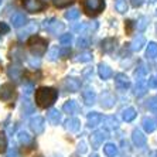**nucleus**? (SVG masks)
<instances>
[{
  "instance_id": "25",
  "label": "nucleus",
  "mask_w": 157,
  "mask_h": 157,
  "mask_svg": "<svg viewBox=\"0 0 157 157\" xmlns=\"http://www.w3.org/2000/svg\"><path fill=\"white\" fill-rule=\"evenodd\" d=\"M146 57L147 58H156L157 57V43H149L146 50Z\"/></svg>"
},
{
  "instance_id": "32",
  "label": "nucleus",
  "mask_w": 157,
  "mask_h": 157,
  "mask_svg": "<svg viewBox=\"0 0 157 157\" xmlns=\"http://www.w3.org/2000/svg\"><path fill=\"white\" fill-rule=\"evenodd\" d=\"M17 139H18V142L21 143V144H27V143L31 142V136H30L27 132H18Z\"/></svg>"
},
{
  "instance_id": "21",
  "label": "nucleus",
  "mask_w": 157,
  "mask_h": 157,
  "mask_svg": "<svg viewBox=\"0 0 157 157\" xmlns=\"http://www.w3.org/2000/svg\"><path fill=\"white\" fill-rule=\"evenodd\" d=\"M81 128V122L78 121L77 117H70L68 121L65 122V129L70 132H78Z\"/></svg>"
},
{
  "instance_id": "54",
  "label": "nucleus",
  "mask_w": 157,
  "mask_h": 157,
  "mask_svg": "<svg viewBox=\"0 0 157 157\" xmlns=\"http://www.w3.org/2000/svg\"><path fill=\"white\" fill-rule=\"evenodd\" d=\"M154 122H156V124H157V113H156V119H154Z\"/></svg>"
},
{
  "instance_id": "39",
  "label": "nucleus",
  "mask_w": 157,
  "mask_h": 157,
  "mask_svg": "<svg viewBox=\"0 0 157 157\" xmlns=\"http://www.w3.org/2000/svg\"><path fill=\"white\" fill-rule=\"evenodd\" d=\"M144 74H146V67H144L143 62H140L139 68L135 71V77L137 78V79H142V77H144Z\"/></svg>"
},
{
  "instance_id": "38",
  "label": "nucleus",
  "mask_w": 157,
  "mask_h": 157,
  "mask_svg": "<svg viewBox=\"0 0 157 157\" xmlns=\"http://www.w3.org/2000/svg\"><path fill=\"white\" fill-rule=\"evenodd\" d=\"M7 149V139L3 132H0V153H4Z\"/></svg>"
},
{
  "instance_id": "1",
  "label": "nucleus",
  "mask_w": 157,
  "mask_h": 157,
  "mask_svg": "<svg viewBox=\"0 0 157 157\" xmlns=\"http://www.w3.org/2000/svg\"><path fill=\"white\" fill-rule=\"evenodd\" d=\"M58 98V91L51 86H41L36 91V103L43 109H47Z\"/></svg>"
},
{
  "instance_id": "9",
  "label": "nucleus",
  "mask_w": 157,
  "mask_h": 157,
  "mask_svg": "<svg viewBox=\"0 0 157 157\" xmlns=\"http://www.w3.org/2000/svg\"><path fill=\"white\" fill-rule=\"evenodd\" d=\"M45 29L50 31V33L52 34H61L64 30H65V24L64 23H61L59 20H52V23H50V24H45Z\"/></svg>"
},
{
  "instance_id": "26",
  "label": "nucleus",
  "mask_w": 157,
  "mask_h": 157,
  "mask_svg": "<svg viewBox=\"0 0 157 157\" xmlns=\"http://www.w3.org/2000/svg\"><path fill=\"white\" fill-rule=\"evenodd\" d=\"M103 151H105V154L108 157H115L117 156V149L115 144H112V143H108V144H105L103 146Z\"/></svg>"
},
{
  "instance_id": "13",
  "label": "nucleus",
  "mask_w": 157,
  "mask_h": 157,
  "mask_svg": "<svg viewBox=\"0 0 157 157\" xmlns=\"http://www.w3.org/2000/svg\"><path fill=\"white\" fill-rule=\"evenodd\" d=\"M47 119L51 124H58L62 121V115L58 109H50L47 113Z\"/></svg>"
},
{
  "instance_id": "51",
  "label": "nucleus",
  "mask_w": 157,
  "mask_h": 157,
  "mask_svg": "<svg viewBox=\"0 0 157 157\" xmlns=\"http://www.w3.org/2000/svg\"><path fill=\"white\" fill-rule=\"evenodd\" d=\"M147 2H149V3H154V2H156V0H147Z\"/></svg>"
},
{
  "instance_id": "36",
  "label": "nucleus",
  "mask_w": 157,
  "mask_h": 157,
  "mask_svg": "<svg viewBox=\"0 0 157 157\" xmlns=\"http://www.w3.org/2000/svg\"><path fill=\"white\" fill-rule=\"evenodd\" d=\"M58 55H59V48L58 47H52L50 51H48L47 57L50 61H55V59L58 58Z\"/></svg>"
},
{
  "instance_id": "37",
  "label": "nucleus",
  "mask_w": 157,
  "mask_h": 157,
  "mask_svg": "<svg viewBox=\"0 0 157 157\" xmlns=\"http://www.w3.org/2000/svg\"><path fill=\"white\" fill-rule=\"evenodd\" d=\"M78 17H79V11H78L77 9H71V10H68L65 13L67 20H77Z\"/></svg>"
},
{
  "instance_id": "8",
  "label": "nucleus",
  "mask_w": 157,
  "mask_h": 157,
  "mask_svg": "<svg viewBox=\"0 0 157 157\" xmlns=\"http://www.w3.org/2000/svg\"><path fill=\"white\" fill-rule=\"evenodd\" d=\"M62 86L65 88V91H70V92H77L81 89V81L78 78H72V77H68L64 79L62 82Z\"/></svg>"
},
{
  "instance_id": "52",
  "label": "nucleus",
  "mask_w": 157,
  "mask_h": 157,
  "mask_svg": "<svg viewBox=\"0 0 157 157\" xmlns=\"http://www.w3.org/2000/svg\"><path fill=\"white\" fill-rule=\"evenodd\" d=\"M91 157H99V156H98V154H92Z\"/></svg>"
},
{
  "instance_id": "7",
  "label": "nucleus",
  "mask_w": 157,
  "mask_h": 157,
  "mask_svg": "<svg viewBox=\"0 0 157 157\" xmlns=\"http://www.w3.org/2000/svg\"><path fill=\"white\" fill-rule=\"evenodd\" d=\"M30 128H31V130H33L36 135H41L44 132V128H45V121H44V117H41V116L31 117V121H30Z\"/></svg>"
},
{
  "instance_id": "14",
  "label": "nucleus",
  "mask_w": 157,
  "mask_h": 157,
  "mask_svg": "<svg viewBox=\"0 0 157 157\" xmlns=\"http://www.w3.org/2000/svg\"><path fill=\"white\" fill-rule=\"evenodd\" d=\"M36 31H37V24L36 23H29V24L24 27V30L18 31V38H20V40H24L29 34H36Z\"/></svg>"
},
{
  "instance_id": "16",
  "label": "nucleus",
  "mask_w": 157,
  "mask_h": 157,
  "mask_svg": "<svg viewBox=\"0 0 157 157\" xmlns=\"http://www.w3.org/2000/svg\"><path fill=\"white\" fill-rule=\"evenodd\" d=\"M132 140H133V143H135L136 146L140 147L146 143V136L143 135L139 129H136V130H133V133H132Z\"/></svg>"
},
{
  "instance_id": "43",
  "label": "nucleus",
  "mask_w": 157,
  "mask_h": 157,
  "mask_svg": "<svg viewBox=\"0 0 157 157\" xmlns=\"http://www.w3.org/2000/svg\"><path fill=\"white\" fill-rule=\"evenodd\" d=\"M9 31H10V27L6 24V23H0V34H7Z\"/></svg>"
},
{
  "instance_id": "17",
  "label": "nucleus",
  "mask_w": 157,
  "mask_h": 157,
  "mask_svg": "<svg viewBox=\"0 0 157 157\" xmlns=\"http://www.w3.org/2000/svg\"><path fill=\"white\" fill-rule=\"evenodd\" d=\"M113 105H115V98L112 96V94L105 92L102 95V98H101V106L105 108V109H109V108H112Z\"/></svg>"
},
{
  "instance_id": "55",
  "label": "nucleus",
  "mask_w": 157,
  "mask_h": 157,
  "mask_svg": "<svg viewBox=\"0 0 157 157\" xmlns=\"http://www.w3.org/2000/svg\"><path fill=\"white\" fill-rule=\"evenodd\" d=\"M0 70H2V62H0Z\"/></svg>"
},
{
  "instance_id": "34",
  "label": "nucleus",
  "mask_w": 157,
  "mask_h": 157,
  "mask_svg": "<svg viewBox=\"0 0 157 157\" xmlns=\"http://www.w3.org/2000/svg\"><path fill=\"white\" fill-rule=\"evenodd\" d=\"M23 112H24L26 115H30V113H33L34 112V105L30 102L29 99H26V101L23 102Z\"/></svg>"
},
{
  "instance_id": "47",
  "label": "nucleus",
  "mask_w": 157,
  "mask_h": 157,
  "mask_svg": "<svg viewBox=\"0 0 157 157\" xmlns=\"http://www.w3.org/2000/svg\"><path fill=\"white\" fill-rule=\"evenodd\" d=\"M78 151H79V153H85V151H86V144H85L84 142H81L79 144H78Z\"/></svg>"
},
{
  "instance_id": "27",
  "label": "nucleus",
  "mask_w": 157,
  "mask_h": 157,
  "mask_svg": "<svg viewBox=\"0 0 157 157\" xmlns=\"http://www.w3.org/2000/svg\"><path fill=\"white\" fill-rule=\"evenodd\" d=\"M146 92H147V85H146V82L140 79L139 82H137V85H136V91H135L136 96H143L144 94H146Z\"/></svg>"
},
{
  "instance_id": "44",
  "label": "nucleus",
  "mask_w": 157,
  "mask_h": 157,
  "mask_svg": "<svg viewBox=\"0 0 157 157\" xmlns=\"http://www.w3.org/2000/svg\"><path fill=\"white\" fill-rule=\"evenodd\" d=\"M86 29V24H84V23H81V24H78V26L74 27V31H77V33H81V31H84V30Z\"/></svg>"
},
{
  "instance_id": "30",
  "label": "nucleus",
  "mask_w": 157,
  "mask_h": 157,
  "mask_svg": "<svg viewBox=\"0 0 157 157\" xmlns=\"http://www.w3.org/2000/svg\"><path fill=\"white\" fill-rule=\"evenodd\" d=\"M136 117V110L133 108H128L123 110V119L126 122H132Z\"/></svg>"
},
{
  "instance_id": "4",
  "label": "nucleus",
  "mask_w": 157,
  "mask_h": 157,
  "mask_svg": "<svg viewBox=\"0 0 157 157\" xmlns=\"http://www.w3.org/2000/svg\"><path fill=\"white\" fill-rule=\"evenodd\" d=\"M17 98V92L13 84H4L0 89V101L2 102H11Z\"/></svg>"
},
{
  "instance_id": "42",
  "label": "nucleus",
  "mask_w": 157,
  "mask_h": 157,
  "mask_svg": "<svg viewBox=\"0 0 157 157\" xmlns=\"http://www.w3.org/2000/svg\"><path fill=\"white\" fill-rule=\"evenodd\" d=\"M77 45L79 48H86L88 45H89V40H88V38H84V37H79L77 40Z\"/></svg>"
},
{
  "instance_id": "29",
  "label": "nucleus",
  "mask_w": 157,
  "mask_h": 157,
  "mask_svg": "<svg viewBox=\"0 0 157 157\" xmlns=\"http://www.w3.org/2000/svg\"><path fill=\"white\" fill-rule=\"evenodd\" d=\"M147 26H149V18L147 17H140L139 20H137V23H136V29L139 30V31H144V30L147 29Z\"/></svg>"
},
{
  "instance_id": "12",
  "label": "nucleus",
  "mask_w": 157,
  "mask_h": 157,
  "mask_svg": "<svg viewBox=\"0 0 157 157\" xmlns=\"http://www.w3.org/2000/svg\"><path fill=\"white\" fill-rule=\"evenodd\" d=\"M116 44H117V40L113 38V37H109V38H105L102 41V50L103 52H113L115 48H116Z\"/></svg>"
},
{
  "instance_id": "15",
  "label": "nucleus",
  "mask_w": 157,
  "mask_h": 157,
  "mask_svg": "<svg viewBox=\"0 0 157 157\" xmlns=\"http://www.w3.org/2000/svg\"><path fill=\"white\" fill-rule=\"evenodd\" d=\"M82 98H84V102L86 103V105H94V103H95V99H96V94L94 89L86 88V89L82 92Z\"/></svg>"
},
{
  "instance_id": "10",
  "label": "nucleus",
  "mask_w": 157,
  "mask_h": 157,
  "mask_svg": "<svg viewBox=\"0 0 157 157\" xmlns=\"http://www.w3.org/2000/svg\"><path fill=\"white\" fill-rule=\"evenodd\" d=\"M115 85H116V88L124 91V89H128L130 86V79L124 74H117L116 77H115Z\"/></svg>"
},
{
  "instance_id": "22",
  "label": "nucleus",
  "mask_w": 157,
  "mask_h": 157,
  "mask_svg": "<svg viewBox=\"0 0 157 157\" xmlns=\"http://www.w3.org/2000/svg\"><path fill=\"white\" fill-rule=\"evenodd\" d=\"M98 72H99V77L102 79H109L112 77V70L106 64H99L98 65Z\"/></svg>"
},
{
  "instance_id": "24",
  "label": "nucleus",
  "mask_w": 157,
  "mask_h": 157,
  "mask_svg": "<svg viewBox=\"0 0 157 157\" xmlns=\"http://www.w3.org/2000/svg\"><path fill=\"white\" fill-rule=\"evenodd\" d=\"M62 110H64L65 113H70V115L75 113L78 110L77 102H75V101H67V102L64 103V106H62Z\"/></svg>"
},
{
  "instance_id": "28",
  "label": "nucleus",
  "mask_w": 157,
  "mask_h": 157,
  "mask_svg": "<svg viewBox=\"0 0 157 157\" xmlns=\"http://www.w3.org/2000/svg\"><path fill=\"white\" fill-rule=\"evenodd\" d=\"M91 59H92V52L85 51V52H81L77 58H74V61L75 62H88V61H91Z\"/></svg>"
},
{
  "instance_id": "35",
  "label": "nucleus",
  "mask_w": 157,
  "mask_h": 157,
  "mask_svg": "<svg viewBox=\"0 0 157 157\" xmlns=\"http://www.w3.org/2000/svg\"><path fill=\"white\" fill-rule=\"evenodd\" d=\"M72 40H74V37H72V34H62L61 37H59V43L62 44V45H71V43H72Z\"/></svg>"
},
{
  "instance_id": "57",
  "label": "nucleus",
  "mask_w": 157,
  "mask_h": 157,
  "mask_svg": "<svg viewBox=\"0 0 157 157\" xmlns=\"http://www.w3.org/2000/svg\"><path fill=\"white\" fill-rule=\"evenodd\" d=\"M156 154H157V153H156Z\"/></svg>"
},
{
  "instance_id": "19",
  "label": "nucleus",
  "mask_w": 157,
  "mask_h": 157,
  "mask_svg": "<svg viewBox=\"0 0 157 157\" xmlns=\"http://www.w3.org/2000/svg\"><path fill=\"white\" fill-rule=\"evenodd\" d=\"M27 21V17L23 13H16L14 16H11V24L13 27H21L24 26Z\"/></svg>"
},
{
  "instance_id": "41",
  "label": "nucleus",
  "mask_w": 157,
  "mask_h": 157,
  "mask_svg": "<svg viewBox=\"0 0 157 157\" xmlns=\"http://www.w3.org/2000/svg\"><path fill=\"white\" fill-rule=\"evenodd\" d=\"M72 3H74V0H55V6L59 9L67 7V6H70Z\"/></svg>"
},
{
  "instance_id": "33",
  "label": "nucleus",
  "mask_w": 157,
  "mask_h": 157,
  "mask_svg": "<svg viewBox=\"0 0 157 157\" xmlns=\"http://www.w3.org/2000/svg\"><path fill=\"white\" fill-rule=\"evenodd\" d=\"M103 122H105V124L108 126V128H110V129H116L117 124H119L117 119H116V117H113V116L105 117V119H103Z\"/></svg>"
},
{
  "instance_id": "2",
  "label": "nucleus",
  "mask_w": 157,
  "mask_h": 157,
  "mask_svg": "<svg viewBox=\"0 0 157 157\" xmlns=\"http://www.w3.org/2000/svg\"><path fill=\"white\" fill-rule=\"evenodd\" d=\"M27 44H29L30 51L33 52L36 57H41V55H44L45 51H47V45H48L47 40L40 36H33Z\"/></svg>"
},
{
  "instance_id": "48",
  "label": "nucleus",
  "mask_w": 157,
  "mask_h": 157,
  "mask_svg": "<svg viewBox=\"0 0 157 157\" xmlns=\"http://www.w3.org/2000/svg\"><path fill=\"white\" fill-rule=\"evenodd\" d=\"M130 3H132L133 7H139V6H142L143 0H130Z\"/></svg>"
},
{
  "instance_id": "18",
  "label": "nucleus",
  "mask_w": 157,
  "mask_h": 157,
  "mask_svg": "<svg viewBox=\"0 0 157 157\" xmlns=\"http://www.w3.org/2000/svg\"><path fill=\"white\" fill-rule=\"evenodd\" d=\"M23 74V68L20 65H16V64H11L10 67L7 68V75L13 79H18V78L21 77Z\"/></svg>"
},
{
  "instance_id": "11",
  "label": "nucleus",
  "mask_w": 157,
  "mask_h": 157,
  "mask_svg": "<svg viewBox=\"0 0 157 157\" xmlns=\"http://www.w3.org/2000/svg\"><path fill=\"white\" fill-rule=\"evenodd\" d=\"M143 45H146V38L143 36H136L135 38H133V41H132L130 44H129V47H130L132 51H140L143 48Z\"/></svg>"
},
{
  "instance_id": "20",
  "label": "nucleus",
  "mask_w": 157,
  "mask_h": 157,
  "mask_svg": "<svg viewBox=\"0 0 157 157\" xmlns=\"http://www.w3.org/2000/svg\"><path fill=\"white\" fill-rule=\"evenodd\" d=\"M102 121V116L98 113V112H92V113L88 115V126L89 128H96Z\"/></svg>"
},
{
  "instance_id": "6",
  "label": "nucleus",
  "mask_w": 157,
  "mask_h": 157,
  "mask_svg": "<svg viewBox=\"0 0 157 157\" xmlns=\"http://www.w3.org/2000/svg\"><path fill=\"white\" fill-rule=\"evenodd\" d=\"M108 139V132L106 130H96L95 133H92L91 136V143H92V147L94 149H98L103 144V142Z\"/></svg>"
},
{
  "instance_id": "50",
  "label": "nucleus",
  "mask_w": 157,
  "mask_h": 157,
  "mask_svg": "<svg viewBox=\"0 0 157 157\" xmlns=\"http://www.w3.org/2000/svg\"><path fill=\"white\" fill-rule=\"evenodd\" d=\"M128 33H132V21H128Z\"/></svg>"
},
{
  "instance_id": "31",
  "label": "nucleus",
  "mask_w": 157,
  "mask_h": 157,
  "mask_svg": "<svg viewBox=\"0 0 157 157\" xmlns=\"http://www.w3.org/2000/svg\"><path fill=\"white\" fill-rule=\"evenodd\" d=\"M115 9H116V11H119V13H126V11H128V2H126V0H116Z\"/></svg>"
},
{
  "instance_id": "5",
  "label": "nucleus",
  "mask_w": 157,
  "mask_h": 157,
  "mask_svg": "<svg viewBox=\"0 0 157 157\" xmlns=\"http://www.w3.org/2000/svg\"><path fill=\"white\" fill-rule=\"evenodd\" d=\"M23 6L29 13H40L45 9V3L43 0H24Z\"/></svg>"
},
{
  "instance_id": "3",
  "label": "nucleus",
  "mask_w": 157,
  "mask_h": 157,
  "mask_svg": "<svg viewBox=\"0 0 157 157\" xmlns=\"http://www.w3.org/2000/svg\"><path fill=\"white\" fill-rule=\"evenodd\" d=\"M82 9L88 16H98L105 9L103 0H82Z\"/></svg>"
},
{
  "instance_id": "40",
  "label": "nucleus",
  "mask_w": 157,
  "mask_h": 157,
  "mask_svg": "<svg viewBox=\"0 0 157 157\" xmlns=\"http://www.w3.org/2000/svg\"><path fill=\"white\" fill-rule=\"evenodd\" d=\"M71 55V48L68 47V45H64L62 48H59V57H62V58H70Z\"/></svg>"
},
{
  "instance_id": "49",
  "label": "nucleus",
  "mask_w": 157,
  "mask_h": 157,
  "mask_svg": "<svg viewBox=\"0 0 157 157\" xmlns=\"http://www.w3.org/2000/svg\"><path fill=\"white\" fill-rule=\"evenodd\" d=\"M147 106H149L150 109H154V108H156V106H157L156 99H154V98H151V99H150V103H149V105H147Z\"/></svg>"
},
{
  "instance_id": "53",
  "label": "nucleus",
  "mask_w": 157,
  "mask_h": 157,
  "mask_svg": "<svg viewBox=\"0 0 157 157\" xmlns=\"http://www.w3.org/2000/svg\"><path fill=\"white\" fill-rule=\"evenodd\" d=\"M71 157H79V156H78V154H72V156H71Z\"/></svg>"
},
{
  "instance_id": "46",
  "label": "nucleus",
  "mask_w": 157,
  "mask_h": 157,
  "mask_svg": "<svg viewBox=\"0 0 157 157\" xmlns=\"http://www.w3.org/2000/svg\"><path fill=\"white\" fill-rule=\"evenodd\" d=\"M23 91L26 92L27 95H30V94H31V91H33V85H31V84H26V85H23Z\"/></svg>"
},
{
  "instance_id": "56",
  "label": "nucleus",
  "mask_w": 157,
  "mask_h": 157,
  "mask_svg": "<svg viewBox=\"0 0 157 157\" xmlns=\"http://www.w3.org/2000/svg\"><path fill=\"white\" fill-rule=\"evenodd\" d=\"M0 3H2V0H0Z\"/></svg>"
},
{
  "instance_id": "45",
  "label": "nucleus",
  "mask_w": 157,
  "mask_h": 157,
  "mask_svg": "<svg viewBox=\"0 0 157 157\" xmlns=\"http://www.w3.org/2000/svg\"><path fill=\"white\" fill-rule=\"evenodd\" d=\"M147 85H149L150 88H157V78L156 77H151L149 79V82H147Z\"/></svg>"
},
{
  "instance_id": "23",
  "label": "nucleus",
  "mask_w": 157,
  "mask_h": 157,
  "mask_svg": "<svg viewBox=\"0 0 157 157\" xmlns=\"http://www.w3.org/2000/svg\"><path fill=\"white\" fill-rule=\"evenodd\" d=\"M143 124V129L147 132V133H151V132H154V129H156V122H154V119H151V117H144L142 122Z\"/></svg>"
}]
</instances>
